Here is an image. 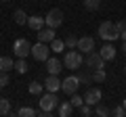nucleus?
<instances>
[{"mask_svg": "<svg viewBox=\"0 0 126 117\" xmlns=\"http://www.w3.org/2000/svg\"><path fill=\"white\" fill-rule=\"evenodd\" d=\"M99 36L103 38L105 42H116L118 38H120V34H118V29H116V23L113 21H103L99 25Z\"/></svg>", "mask_w": 126, "mask_h": 117, "instance_id": "1", "label": "nucleus"}, {"mask_svg": "<svg viewBox=\"0 0 126 117\" xmlns=\"http://www.w3.org/2000/svg\"><path fill=\"white\" fill-rule=\"evenodd\" d=\"M84 63V58H82V52L80 50H67L65 57H63V65L67 69H80V65Z\"/></svg>", "mask_w": 126, "mask_h": 117, "instance_id": "2", "label": "nucleus"}, {"mask_svg": "<svg viewBox=\"0 0 126 117\" xmlns=\"http://www.w3.org/2000/svg\"><path fill=\"white\" fill-rule=\"evenodd\" d=\"M32 57L36 58V61H42L46 63L50 58V46L44 44V42H38V44H32Z\"/></svg>", "mask_w": 126, "mask_h": 117, "instance_id": "3", "label": "nucleus"}, {"mask_svg": "<svg viewBox=\"0 0 126 117\" xmlns=\"http://www.w3.org/2000/svg\"><path fill=\"white\" fill-rule=\"evenodd\" d=\"M38 105H40V111H53V109H57L59 98H57L55 92H46V94H40Z\"/></svg>", "mask_w": 126, "mask_h": 117, "instance_id": "4", "label": "nucleus"}, {"mask_svg": "<svg viewBox=\"0 0 126 117\" xmlns=\"http://www.w3.org/2000/svg\"><path fill=\"white\" fill-rule=\"evenodd\" d=\"M13 52H15V57H17V58H25L27 54H32V44H30V40H25V38L15 40Z\"/></svg>", "mask_w": 126, "mask_h": 117, "instance_id": "5", "label": "nucleus"}, {"mask_svg": "<svg viewBox=\"0 0 126 117\" xmlns=\"http://www.w3.org/2000/svg\"><path fill=\"white\" fill-rule=\"evenodd\" d=\"M44 23H46V27L57 29L59 25H63V11H59V9L48 11V13H46V17H44Z\"/></svg>", "mask_w": 126, "mask_h": 117, "instance_id": "6", "label": "nucleus"}, {"mask_svg": "<svg viewBox=\"0 0 126 117\" xmlns=\"http://www.w3.org/2000/svg\"><path fill=\"white\" fill-rule=\"evenodd\" d=\"M78 86H80V80H78L76 75H69V77H65V80L61 82V90L65 92V94H76Z\"/></svg>", "mask_w": 126, "mask_h": 117, "instance_id": "7", "label": "nucleus"}, {"mask_svg": "<svg viewBox=\"0 0 126 117\" xmlns=\"http://www.w3.org/2000/svg\"><path fill=\"white\" fill-rule=\"evenodd\" d=\"M86 65H88V67H93V69H103L105 67V58L101 57L99 52H88L86 54Z\"/></svg>", "mask_w": 126, "mask_h": 117, "instance_id": "8", "label": "nucleus"}, {"mask_svg": "<svg viewBox=\"0 0 126 117\" xmlns=\"http://www.w3.org/2000/svg\"><path fill=\"white\" fill-rule=\"evenodd\" d=\"M76 50H80L82 54H88V52H93L94 50V40L90 36H84V38H80L78 40V46H76Z\"/></svg>", "mask_w": 126, "mask_h": 117, "instance_id": "9", "label": "nucleus"}, {"mask_svg": "<svg viewBox=\"0 0 126 117\" xmlns=\"http://www.w3.org/2000/svg\"><path fill=\"white\" fill-rule=\"evenodd\" d=\"M101 96H103V94H101L99 88H88L86 94H84V103L90 105V107H97V103L101 100Z\"/></svg>", "mask_w": 126, "mask_h": 117, "instance_id": "10", "label": "nucleus"}, {"mask_svg": "<svg viewBox=\"0 0 126 117\" xmlns=\"http://www.w3.org/2000/svg\"><path fill=\"white\" fill-rule=\"evenodd\" d=\"M55 29L53 27H42L40 32H38V42H44V44H50V42L55 40Z\"/></svg>", "mask_w": 126, "mask_h": 117, "instance_id": "11", "label": "nucleus"}, {"mask_svg": "<svg viewBox=\"0 0 126 117\" xmlns=\"http://www.w3.org/2000/svg\"><path fill=\"white\" fill-rule=\"evenodd\" d=\"M61 69H63V63L59 61V58H53V57H50L48 61H46V71H48V75H59Z\"/></svg>", "mask_w": 126, "mask_h": 117, "instance_id": "12", "label": "nucleus"}, {"mask_svg": "<svg viewBox=\"0 0 126 117\" xmlns=\"http://www.w3.org/2000/svg\"><path fill=\"white\" fill-rule=\"evenodd\" d=\"M44 88H46V92L61 90V80H59L57 75H48V77H46V82H44Z\"/></svg>", "mask_w": 126, "mask_h": 117, "instance_id": "13", "label": "nucleus"}, {"mask_svg": "<svg viewBox=\"0 0 126 117\" xmlns=\"http://www.w3.org/2000/svg\"><path fill=\"white\" fill-rule=\"evenodd\" d=\"M27 25H30L32 29L40 32L42 27L46 25V23H44V17H40V15H32V17H27Z\"/></svg>", "mask_w": 126, "mask_h": 117, "instance_id": "14", "label": "nucleus"}, {"mask_svg": "<svg viewBox=\"0 0 126 117\" xmlns=\"http://www.w3.org/2000/svg\"><path fill=\"white\" fill-rule=\"evenodd\" d=\"M99 54H101V57L105 58V61H113V58H116V48H113V46H111V44L107 42V44H105L103 48L99 50Z\"/></svg>", "mask_w": 126, "mask_h": 117, "instance_id": "15", "label": "nucleus"}, {"mask_svg": "<svg viewBox=\"0 0 126 117\" xmlns=\"http://www.w3.org/2000/svg\"><path fill=\"white\" fill-rule=\"evenodd\" d=\"M11 69H15V61L11 57H0V73H9Z\"/></svg>", "mask_w": 126, "mask_h": 117, "instance_id": "16", "label": "nucleus"}, {"mask_svg": "<svg viewBox=\"0 0 126 117\" xmlns=\"http://www.w3.org/2000/svg\"><path fill=\"white\" fill-rule=\"evenodd\" d=\"M57 109H59V117H69V115H72V111H74L72 103H59Z\"/></svg>", "mask_w": 126, "mask_h": 117, "instance_id": "17", "label": "nucleus"}, {"mask_svg": "<svg viewBox=\"0 0 126 117\" xmlns=\"http://www.w3.org/2000/svg\"><path fill=\"white\" fill-rule=\"evenodd\" d=\"M13 19H15L17 25H27V15H25V11H21V9H17L13 13Z\"/></svg>", "mask_w": 126, "mask_h": 117, "instance_id": "18", "label": "nucleus"}, {"mask_svg": "<svg viewBox=\"0 0 126 117\" xmlns=\"http://www.w3.org/2000/svg\"><path fill=\"white\" fill-rule=\"evenodd\" d=\"M30 94H34V96H40L42 94V90H44V84H40V82H30Z\"/></svg>", "mask_w": 126, "mask_h": 117, "instance_id": "19", "label": "nucleus"}, {"mask_svg": "<svg viewBox=\"0 0 126 117\" xmlns=\"http://www.w3.org/2000/svg\"><path fill=\"white\" fill-rule=\"evenodd\" d=\"M48 46H50V52H63V50H65V42L59 40V38H55Z\"/></svg>", "mask_w": 126, "mask_h": 117, "instance_id": "20", "label": "nucleus"}, {"mask_svg": "<svg viewBox=\"0 0 126 117\" xmlns=\"http://www.w3.org/2000/svg\"><path fill=\"white\" fill-rule=\"evenodd\" d=\"M36 115H38V113L34 111L32 107H21L17 111V117H36Z\"/></svg>", "mask_w": 126, "mask_h": 117, "instance_id": "21", "label": "nucleus"}, {"mask_svg": "<svg viewBox=\"0 0 126 117\" xmlns=\"http://www.w3.org/2000/svg\"><path fill=\"white\" fill-rule=\"evenodd\" d=\"M9 113H11V100L0 98V115H9Z\"/></svg>", "mask_w": 126, "mask_h": 117, "instance_id": "22", "label": "nucleus"}, {"mask_svg": "<svg viewBox=\"0 0 126 117\" xmlns=\"http://www.w3.org/2000/svg\"><path fill=\"white\" fill-rule=\"evenodd\" d=\"M15 71H17V73H25V71H27L25 58H19V61H15Z\"/></svg>", "mask_w": 126, "mask_h": 117, "instance_id": "23", "label": "nucleus"}, {"mask_svg": "<svg viewBox=\"0 0 126 117\" xmlns=\"http://www.w3.org/2000/svg\"><path fill=\"white\" fill-rule=\"evenodd\" d=\"M105 69H94V73H93V80L97 82V84H101V82H105Z\"/></svg>", "mask_w": 126, "mask_h": 117, "instance_id": "24", "label": "nucleus"}, {"mask_svg": "<svg viewBox=\"0 0 126 117\" xmlns=\"http://www.w3.org/2000/svg\"><path fill=\"white\" fill-rule=\"evenodd\" d=\"M69 103H72V107H74V109H80L82 105H84V96H78V94H72V100H69Z\"/></svg>", "mask_w": 126, "mask_h": 117, "instance_id": "25", "label": "nucleus"}, {"mask_svg": "<svg viewBox=\"0 0 126 117\" xmlns=\"http://www.w3.org/2000/svg\"><path fill=\"white\" fill-rule=\"evenodd\" d=\"M82 2H84V6L88 11H97L101 6V0H82Z\"/></svg>", "mask_w": 126, "mask_h": 117, "instance_id": "26", "label": "nucleus"}, {"mask_svg": "<svg viewBox=\"0 0 126 117\" xmlns=\"http://www.w3.org/2000/svg\"><path fill=\"white\" fill-rule=\"evenodd\" d=\"M94 117H109V109L103 107V105H99L97 111H94Z\"/></svg>", "mask_w": 126, "mask_h": 117, "instance_id": "27", "label": "nucleus"}, {"mask_svg": "<svg viewBox=\"0 0 126 117\" xmlns=\"http://www.w3.org/2000/svg\"><path fill=\"white\" fill-rule=\"evenodd\" d=\"M78 46V38L76 36H67L65 38V48H76Z\"/></svg>", "mask_w": 126, "mask_h": 117, "instance_id": "28", "label": "nucleus"}, {"mask_svg": "<svg viewBox=\"0 0 126 117\" xmlns=\"http://www.w3.org/2000/svg\"><path fill=\"white\" fill-rule=\"evenodd\" d=\"M113 117H126V109L122 107H113Z\"/></svg>", "mask_w": 126, "mask_h": 117, "instance_id": "29", "label": "nucleus"}, {"mask_svg": "<svg viewBox=\"0 0 126 117\" xmlns=\"http://www.w3.org/2000/svg\"><path fill=\"white\" fill-rule=\"evenodd\" d=\"M116 29H118V34H124L126 32V19H122V21L116 23Z\"/></svg>", "mask_w": 126, "mask_h": 117, "instance_id": "30", "label": "nucleus"}, {"mask_svg": "<svg viewBox=\"0 0 126 117\" xmlns=\"http://www.w3.org/2000/svg\"><path fill=\"white\" fill-rule=\"evenodd\" d=\"M9 84V73H0V90Z\"/></svg>", "mask_w": 126, "mask_h": 117, "instance_id": "31", "label": "nucleus"}, {"mask_svg": "<svg viewBox=\"0 0 126 117\" xmlns=\"http://www.w3.org/2000/svg\"><path fill=\"white\" fill-rule=\"evenodd\" d=\"M80 113H82V115H84V117H88L90 115V113H93V111H90V105H82V107H80Z\"/></svg>", "mask_w": 126, "mask_h": 117, "instance_id": "32", "label": "nucleus"}, {"mask_svg": "<svg viewBox=\"0 0 126 117\" xmlns=\"http://www.w3.org/2000/svg\"><path fill=\"white\" fill-rule=\"evenodd\" d=\"M36 117H53V113H50V111H40Z\"/></svg>", "mask_w": 126, "mask_h": 117, "instance_id": "33", "label": "nucleus"}, {"mask_svg": "<svg viewBox=\"0 0 126 117\" xmlns=\"http://www.w3.org/2000/svg\"><path fill=\"white\" fill-rule=\"evenodd\" d=\"M78 80H80V84H86V82H88V75H84V73H82V75L78 77Z\"/></svg>", "mask_w": 126, "mask_h": 117, "instance_id": "34", "label": "nucleus"}, {"mask_svg": "<svg viewBox=\"0 0 126 117\" xmlns=\"http://www.w3.org/2000/svg\"><path fill=\"white\" fill-rule=\"evenodd\" d=\"M120 38H122V40L126 42V32H124V34H120Z\"/></svg>", "mask_w": 126, "mask_h": 117, "instance_id": "35", "label": "nucleus"}, {"mask_svg": "<svg viewBox=\"0 0 126 117\" xmlns=\"http://www.w3.org/2000/svg\"><path fill=\"white\" fill-rule=\"evenodd\" d=\"M122 107H124V109H126V98H124V100H122Z\"/></svg>", "mask_w": 126, "mask_h": 117, "instance_id": "36", "label": "nucleus"}, {"mask_svg": "<svg viewBox=\"0 0 126 117\" xmlns=\"http://www.w3.org/2000/svg\"><path fill=\"white\" fill-rule=\"evenodd\" d=\"M122 50H124V52H126V42H124V46H122Z\"/></svg>", "mask_w": 126, "mask_h": 117, "instance_id": "37", "label": "nucleus"}, {"mask_svg": "<svg viewBox=\"0 0 126 117\" xmlns=\"http://www.w3.org/2000/svg\"><path fill=\"white\" fill-rule=\"evenodd\" d=\"M124 71H126V65H124Z\"/></svg>", "mask_w": 126, "mask_h": 117, "instance_id": "38", "label": "nucleus"}, {"mask_svg": "<svg viewBox=\"0 0 126 117\" xmlns=\"http://www.w3.org/2000/svg\"><path fill=\"white\" fill-rule=\"evenodd\" d=\"M0 117H6V115H0Z\"/></svg>", "mask_w": 126, "mask_h": 117, "instance_id": "39", "label": "nucleus"}, {"mask_svg": "<svg viewBox=\"0 0 126 117\" xmlns=\"http://www.w3.org/2000/svg\"><path fill=\"white\" fill-rule=\"evenodd\" d=\"M0 2H4V0H0Z\"/></svg>", "mask_w": 126, "mask_h": 117, "instance_id": "40", "label": "nucleus"}, {"mask_svg": "<svg viewBox=\"0 0 126 117\" xmlns=\"http://www.w3.org/2000/svg\"><path fill=\"white\" fill-rule=\"evenodd\" d=\"M88 117H93V115H88Z\"/></svg>", "mask_w": 126, "mask_h": 117, "instance_id": "41", "label": "nucleus"}]
</instances>
